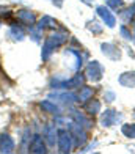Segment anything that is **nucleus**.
I'll list each match as a JSON object with an SVG mask.
<instances>
[{
  "instance_id": "1",
  "label": "nucleus",
  "mask_w": 135,
  "mask_h": 154,
  "mask_svg": "<svg viewBox=\"0 0 135 154\" xmlns=\"http://www.w3.org/2000/svg\"><path fill=\"white\" fill-rule=\"evenodd\" d=\"M85 80H87L85 72L82 74V72L77 71V74H74L72 77H69V79L55 75L51 79L49 85H51L52 90H75V88H80L82 85H85Z\"/></svg>"
},
{
  "instance_id": "2",
  "label": "nucleus",
  "mask_w": 135,
  "mask_h": 154,
  "mask_svg": "<svg viewBox=\"0 0 135 154\" xmlns=\"http://www.w3.org/2000/svg\"><path fill=\"white\" fill-rule=\"evenodd\" d=\"M49 99L52 101H57L58 104H61V106L65 107H72L74 104L79 102V97H77L75 93L72 91H68V90H55V93H49Z\"/></svg>"
},
{
  "instance_id": "3",
  "label": "nucleus",
  "mask_w": 135,
  "mask_h": 154,
  "mask_svg": "<svg viewBox=\"0 0 135 154\" xmlns=\"http://www.w3.org/2000/svg\"><path fill=\"white\" fill-rule=\"evenodd\" d=\"M68 131L72 134L75 146H85V143L88 142V131L83 126H80L79 123H75L72 120L68 121Z\"/></svg>"
},
{
  "instance_id": "4",
  "label": "nucleus",
  "mask_w": 135,
  "mask_h": 154,
  "mask_svg": "<svg viewBox=\"0 0 135 154\" xmlns=\"http://www.w3.org/2000/svg\"><path fill=\"white\" fill-rule=\"evenodd\" d=\"M74 138L72 134L68 129H60L58 131V138H57V148H58V152L61 154H68L72 151L74 148Z\"/></svg>"
},
{
  "instance_id": "5",
  "label": "nucleus",
  "mask_w": 135,
  "mask_h": 154,
  "mask_svg": "<svg viewBox=\"0 0 135 154\" xmlns=\"http://www.w3.org/2000/svg\"><path fill=\"white\" fill-rule=\"evenodd\" d=\"M104 72H105V69L101 65V61H97V60H90V63L87 65V68H85V75H87V79L91 80L93 83L101 82L102 77H104Z\"/></svg>"
},
{
  "instance_id": "6",
  "label": "nucleus",
  "mask_w": 135,
  "mask_h": 154,
  "mask_svg": "<svg viewBox=\"0 0 135 154\" xmlns=\"http://www.w3.org/2000/svg\"><path fill=\"white\" fill-rule=\"evenodd\" d=\"M121 120H123V113H119L115 109H105L104 112L101 110L99 124L102 128H112V126H116L118 123H121Z\"/></svg>"
},
{
  "instance_id": "7",
  "label": "nucleus",
  "mask_w": 135,
  "mask_h": 154,
  "mask_svg": "<svg viewBox=\"0 0 135 154\" xmlns=\"http://www.w3.org/2000/svg\"><path fill=\"white\" fill-rule=\"evenodd\" d=\"M96 14L101 17V20L109 27V29H115L116 27V16L113 14V11L105 3L96 6Z\"/></svg>"
},
{
  "instance_id": "8",
  "label": "nucleus",
  "mask_w": 135,
  "mask_h": 154,
  "mask_svg": "<svg viewBox=\"0 0 135 154\" xmlns=\"http://www.w3.org/2000/svg\"><path fill=\"white\" fill-rule=\"evenodd\" d=\"M69 116H71V120H72V121L79 123V124L83 126L87 131H90V129L94 126L93 118H91L88 113H83V112H80V110H75V109H71V107H69Z\"/></svg>"
},
{
  "instance_id": "9",
  "label": "nucleus",
  "mask_w": 135,
  "mask_h": 154,
  "mask_svg": "<svg viewBox=\"0 0 135 154\" xmlns=\"http://www.w3.org/2000/svg\"><path fill=\"white\" fill-rule=\"evenodd\" d=\"M28 152H35V154H46L47 152V143L42 135L35 134L30 140L28 145Z\"/></svg>"
},
{
  "instance_id": "10",
  "label": "nucleus",
  "mask_w": 135,
  "mask_h": 154,
  "mask_svg": "<svg viewBox=\"0 0 135 154\" xmlns=\"http://www.w3.org/2000/svg\"><path fill=\"white\" fill-rule=\"evenodd\" d=\"M101 52L112 61L121 60V49H119L115 43H102L101 44Z\"/></svg>"
},
{
  "instance_id": "11",
  "label": "nucleus",
  "mask_w": 135,
  "mask_h": 154,
  "mask_svg": "<svg viewBox=\"0 0 135 154\" xmlns=\"http://www.w3.org/2000/svg\"><path fill=\"white\" fill-rule=\"evenodd\" d=\"M42 137H44L47 146H55V142L58 138V129H57L55 123H47L42 128Z\"/></svg>"
},
{
  "instance_id": "12",
  "label": "nucleus",
  "mask_w": 135,
  "mask_h": 154,
  "mask_svg": "<svg viewBox=\"0 0 135 154\" xmlns=\"http://www.w3.org/2000/svg\"><path fill=\"white\" fill-rule=\"evenodd\" d=\"M47 38L55 44V47H60V46H63V44L68 43V39H69V32L65 30V29H60V30L55 29V32H52Z\"/></svg>"
},
{
  "instance_id": "13",
  "label": "nucleus",
  "mask_w": 135,
  "mask_h": 154,
  "mask_svg": "<svg viewBox=\"0 0 135 154\" xmlns=\"http://www.w3.org/2000/svg\"><path fill=\"white\" fill-rule=\"evenodd\" d=\"M16 16H17V20L20 24H24L27 27H32V25H36V16H35V13L30 11V10H19L16 13Z\"/></svg>"
},
{
  "instance_id": "14",
  "label": "nucleus",
  "mask_w": 135,
  "mask_h": 154,
  "mask_svg": "<svg viewBox=\"0 0 135 154\" xmlns=\"http://www.w3.org/2000/svg\"><path fill=\"white\" fill-rule=\"evenodd\" d=\"M16 149V143H14V138L10 134H0V152L5 154H11Z\"/></svg>"
},
{
  "instance_id": "15",
  "label": "nucleus",
  "mask_w": 135,
  "mask_h": 154,
  "mask_svg": "<svg viewBox=\"0 0 135 154\" xmlns=\"http://www.w3.org/2000/svg\"><path fill=\"white\" fill-rule=\"evenodd\" d=\"M36 27H39V29L44 32V30H55L58 29V22H57V19L49 16V14H44L39 20H36Z\"/></svg>"
},
{
  "instance_id": "16",
  "label": "nucleus",
  "mask_w": 135,
  "mask_h": 154,
  "mask_svg": "<svg viewBox=\"0 0 135 154\" xmlns=\"http://www.w3.org/2000/svg\"><path fill=\"white\" fill-rule=\"evenodd\" d=\"M101 109H102L101 101L93 99V97H91L90 101L83 102V110H85V113H88L90 116H96V115H99V113H101Z\"/></svg>"
},
{
  "instance_id": "17",
  "label": "nucleus",
  "mask_w": 135,
  "mask_h": 154,
  "mask_svg": "<svg viewBox=\"0 0 135 154\" xmlns=\"http://www.w3.org/2000/svg\"><path fill=\"white\" fill-rule=\"evenodd\" d=\"M118 83L124 88H135V71H124L119 74Z\"/></svg>"
},
{
  "instance_id": "18",
  "label": "nucleus",
  "mask_w": 135,
  "mask_h": 154,
  "mask_svg": "<svg viewBox=\"0 0 135 154\" xmlns=\"http://www.w3.org/2000/svg\"><path fill=\"white\" fill-rule=\"evenodd\" d=\"M8 36L13 39V41H24L27 33H25V29L22 25H17V24H11L10 29H8Z\"/></svg>"
},
{
  "instance_id": "19",
  "label": "nucleus",
  "mask_w": 135,
  "mask_h": 154,
  "mask_svg": "<svg viewBox=\"0 0 135 154\" xmlns=\"http://www.w3.org/2000/svg\"><path fill=\"white\" fill-rule=\"evenodd\" d=\"M55 51H57L55 44H54L49 38H46L44 43H42V49H41V60H42V61H47V60L54 55Z\"/></svg>"
},
{
  "instance_id": "20",
  "label": "nucleus",
  "mask_w": 135,
  "mask_h": 154,
  "mask_svg": "<svg viewBox=\"0 0 135 154\" xmlns=\"http://www.w3.org/2000/svg\"><path fill=\"white\" fill-rule=\"evenodd\" d=\"M39 107L44 110V112H47V113H51V115H61V107L57 106L55 101H52V99L41 101L39 102Z\"/></svg>"
},
{
  "instance_id": "21",
  "label": "nucleus",
  "mask_w": 135,
  "mask_h": 154,
  "mask_svg": "<svg viewBox=\"0 0 135 154\" xmlns=\"http://www.w3.org/2000/svg\"><path fill=\"white\" fill-rule=\"evenodd\" d=\"M94 96V88L88 87V85H82L79 88V93H77V97H79V102H87L91 97Z\"/></svg>"
},
{
  "instance_id": "22",
  "label": "nucleus",
  "mask_w": 135,
  "mask_h": 154,
  "mask_svg": "<svg viewBox=\"0 0 135 154\" xmlns=\"http://www.w3.org/2000/svg\"><path fill=\"white\" fill-rule=\"evenodd\" d=\"M121 19L124 20V24H132L135 20V3H132L129 8H126L121 13Z\"/></svg>"
},
{
  "instance_id": "23",
  "label": "nucleus",
  "mask_w": 135,
  "mask_h": 154,
  "mask_svg": "<svg viewBox=\"0 0 135 154\" xmlns=\"http://www.w3.org/2000/svg\"><path fill=\"white\" fill-rule=\"evenodd\" d=\"M121 134L126 138L135 140V123H124L121 126Z\"/></svg>"
},
{
  "instance_id": "24",
  "label": "nucleus",
  "mask_w": 135,
  "mask_h": 154,
  "mask_svg": "<svg viewBox=\"0 0 135 154\" xmlns=\"http://www.w3.org/2000/svg\"><path fill=\"white\" fill-rule=\"evenodd\" d=\"M87 29H88L91 33H93V35H102V32H104V27H102V24H99L96 19H93V20H88Z\"/></svg>"
},
{
  "instance_id": "25",
  "label": "nucleus",
  "mask_w": 135,
  "mask_h": 154,
  "mask_svg": "<svg viewBox=\"0 0 135 154\" xmlns=\"http://www.w3.org/2000/svg\"><path fill=\"white\" fill-rule=\"evenodd\" d=\"M28 33H30V39H33L35 43H41L42 41V30L39 29V27L36 25H32V27H28Z\"/></svg>"
},
{
  "instance_id": "26",
  "label": "nucleus",
  "mask_w": 135,
  "mask_h": 154,
  "mask_svg": "<svg viewBox=\"0 0 135 154\" xmlns=\"http://www.w3.org/2000/svg\"><path fill=\"white\" fill-rule=\"evenodd\" d=\"M104 3L107 5L110 10H121L124 6V0H104Z\"/></svg>"
},
{
  "instance_id": "27",
  "label": "nucleus",
  "mask_w": 135,
  "mask_h": 154,
  "mask_svg": "<svg viewBox=\"0 0 135 154\" xmlns=\"http://www.w3.org/2000/svg\"><path fill=\"white\" fill-rule=\"evenodd\" d=\"M32 135V131H30V128H27L25 131H24V134H22V151H28V145H30V137Z\"/></svg>"
},
{
  "instance_id": "28",
  "label": "nucleus",
  "mask_w": 135,
  "mask_h": 154,
  "mask_svg": "<svg viewBox=\"0 0 135 154\" xmlns=\"http://www.w3.org/2000/svg\"><path fill=\"white\" fill-rule=\"evenodd\" d=\"M119 35H121L126 41H133V35H132L130 29L127 25H121V27H119Z\"/></svg>"
},
{
  "instance_id": "29",
  "label": "nucleus",
  "mask_w": 135,
  "mask_h": 154,
  "mask_svg": "<svg viewBox=\"0 0 135 154\" xmlns=\"http://www.w3.org/2000/svg\"><path fill=\"white\" fill-rule=\"evenodd\" d=\"M115 99H116V93H115V91H112V90H107V91L104 93V101L107 102V104H112Z\"/></svg>"
},
{
  "instance_id": "30",
  "label": "nucleus",
  "mask_w": 135,
  "mask_h": 154,
  "mask_svg": "<svg viewBox=\"0 0 135 154\" xmlns=\"http://www.w3.org/2000/svg\"><path fill=\"white\" fill-rule=\"evenodd\" d=\"M96 146H97V142H94L93 145H90V146H85V148L82 149V152H90L91 148H96Z\"/></svg>"
},
{
  "instance_id": "31",
  "label": "nucleus",
  "mask_w": 135,
  "mask_h": 154,
  "mask_svg": "<svg viewBox=\"0 0 135 154\" xmlns=\"http://www.w3.org/2000/svg\"><path fill=\"white\" fill-rule=\"evenodd\" d=\"M52 3L57 6V8H61L63 3H65V0H52Z\"/></svg>"
},
{
  "instance_id": "32",
  "label": "nucleus",
  "mask_w": 135,
  "mask_h": 154,
  "mask_svg": "<svg viewBox=\"0 0 135 154\" xmlns=\"http://www.w3.org/2000/svg\"><path fill=\"white\" fill-rule=\"evenodd\" d=\"M80 2H83L85 5H88V6H93V5H94L93 0H80Z\"/></svg>"
},
{
  "instance_id": "33",
  "label": "nucleus",
  "mask_w": 135,
  "mask_h": 154,
  "mask_svg": "<svg viewBox=\"0 0 135 154\" xmlns=\"http://www.w3.org/2000/svg\"><path fill=\"white\" fill-rule=\"evenodd\" d=\"M133 113H135V110H133Z\"/></svg>"
}]
</instances>
